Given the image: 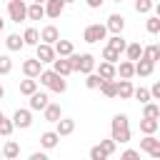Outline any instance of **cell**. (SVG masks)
<instances>
[{"instance_id":"6da1fadb","label":"cell","mask_w":160,"mask_h":160,"mask_svg":"<svg viewBox=\"0 0 160 160\" xmlns=\"http://www.w3.org/2000/svg\"><path fill=\"white\" fill-rule=\"evenodd\" d=\"M68 60H70L72 72H82V75H88V72L95 70V58H92L90 52H82V55L72 52V55H68Z\"/></svg>"},{"instance_id":"7a4b0ae2","label":"cell","mask_w":160,"mask_h":160,"mask_svg":"<svg viewBox=\"0 0 160 160\" xmlns=\"http://www.w3.org/2000/svg\"><path fill=\"white\" fill-rule=\"evenodd\" d=\"M38 78H40V85H45V88H48V90H52V92H65V90H68L65 78H62V75H58L55 70H42Z\"/></svg>"},{"instance_id":"3957f363","label":"cell","mask_w":160,"mask_h":160,"mask_svg":"<svg viewBox=\"0 0 160 160\" xmlns=\"http://www.w3.org/2000/svg\"><path fill=\"white\" fill-rule=\"evenodd\" d=\"M8 15H10L12 22L28 20V2H22V0H8Z\"/></svg>"},{"instance_id":"277c9868","label":"cell","mask_w":160,"mask_h":160,"mask_svg":"<svg viewBox=\"0 0 160 160\" xmlns=\"http://www.w3.org/2000/svg\"><path fill=\"white\" fill-rule=\"evenodd\" d=\"M108 38V30H105V25H100V22H92V25H88L85 28V32H82V40L85 42H100V40H105Z\"/></svg>"},{"instance_id":"5b68a950","label":"cell","mask_w":160,"mask_h":160,"mask_svg":"<svg viewBox=\"0 0 160 160\" xmlns=\"http://www.w3.org/2000/svg\"><path fill=\"white\" fill-rule=\"evenodd\" d=\"M32 125V110L30 108H18L12 112V128H20V130H28Z\"/></svg>"},{"instance_id":"8992f818","label":"cell","mask_w":160,"mask_h":160,"mask_svg":"<svg viewBox=\"0 0 160 160\" xmlns=\"http://www.w3.org/2000/svg\"><path fill=\"white\" fill-rule=\"evenodd\" d=\"M140 150H145L150 158L160 160V140H158L155 135H145V138L140 140Z\"/></svg>"},{"instance_id":"52a82bcc","label":"cell","mask_w":160,"mask_h":160,"mask_svg":"<svg viewBox=\"0 0 160 160\" xmlns=\"http://www.w3.org/2000/svg\"><path fill=\"white\" fill-rule=\"evenodd\" d=\"M105 30L112 32V35H122V30H125V18H122L120 12H112V15L108 18V22H105Z\"/></svg>"},{"instance_id":"ba28073f","label":"cell","mask_w":160,"mask_h":160,"mask_svg":"<svg viewBox=\"0 0 160 160\" xmlns=\"http://www.w3.org/2000/svg\"><path fill=\"white\" fill-rule=\"evenodd\" d=\"M35 58L45 65V62H52L58 55H55V50H52V45H48V42H38L35 45Z\"/></svg>"},{"instance_id":"9c48e42d","label":"cell","mask_w":160,"mask_h":160,"mask_svg":"<svg viewBox=\"0 0 160 160\" xmlns=\"http://www.w3.org/2000/svg\"><path fill=\"white\" fill-rule=\"evenodd\" d=\"M40 72H42V62H40L38 58L22 60V75H25V78H38Z\"/></svg>"},{"instance_id":"30bf717a","label":"cell","mask_w":160,"mask_h":160,"mask_svg":"<svg viewBox=\"0 0 160 160\" xmlns=\"http://www.w3.org/2000/svg\"><path fill=\"white\" fill-rule=\"evenodd\" d=\"M42 8H45V15L55 20V18H60V15H62L65 2H62V0H45V2H42Z\"/></svg>"},{"instance_id":"8fae6325","label":"cell","mask_w":160,"mask_h":160,"mask_svg":"<svg viewBox=\"0 0 160 160\" xmlns=\"http://www.w3.org/2000/svg\"><path fill=\"white\" fill-rule=\"evenodd\" d=\"M55 132H58L60 138L72 135V132H75V120H72V118H60V120L55 122Z\"/></svg>"},{"instance_id":"7c38bea8","label":"cell","mask_w":160,"mask_h":160,"mask_svg":"<svg viewBox=\"0 0 160 160\" xmlns=\"http://www.w3.org/2000/svg\"><path fill=\"white\" fill-rule=\"evenodd\" d=\"M52 50H55L58 58H68V55L75 52V48H72L70 40H55V42H52Z\"/></svg>"},{"instance_id":"4fadbf2b","label":"cell","mask_w":160,"mask_h":160,"mask_svg":"<svg viewBox=\"0 0 160 160\" xmlns=\"http://www.w3.org/2000/svg\"><path fill=\"white\" fill-rule=\"evenodd\" d=\"M132 65H135V75H140V78H148V75H152V70H155V62H150V60H145V58L135 60Z\"/></svg>"},{"instance_id":"5bb4252c","label":"cell","mask_w":160,"mask_h":160,"mask_svg":"<svg viewBox=\"0 0 160 160\" xmlns=\"http://www.w3.org/2000/svg\"><path fill=\"white\" fill-rule=\"evenodd\" d=\"M50 102V98H48V92H40V90H35L32 95H30V110H45V105Z\"/></svg>"},{"instance_id":"9a60e30c","label":"cell","mask_w":160,"mask_h":160,"mask_svg":"<svg viewBox=\"0 0 160 160\" xmlns=\"http://www.w3.org/2000/svg\"><path fill=\"white\" fill-rule=\"evenodd\" d=\"M42 115H45V120H48V122H58V120L62 118V108H60L58 102H48V105H45V110H42Z\"/></svg>"},{"instance_id":"2e32d148","label":"cell","mask_w":160,"mask_h":160,"mask_svg":"<svg viewBox=\"0 0 160 160\" xmlns=\"http://www.w3.org/2000/svg\"><path fill=\"white\" fill-rule=\"evenodd\" d=\"M55 40H60V32H58V28H55V25H45V28L40 30V42H48V45H52Z\"/></svg>"},{"instance_id":"e0dca14e","label":"cell","mask_w":160,"mask_h":160,"mask_svg":"<svg viewBox=\"0 0 160 160\" xmlns=\"http://www.w3.org/2000/svg\"><path fill=\"white\" fill-rule=\"evenodd\" d=\"M115 75H120V80H130L135 75V65L130 60H122L120 65H115Z\"/></svg>"},{"instance_id":"ac0fdd59","label":"cell","mask_w":160,"mask_h":160,"mask_svg":"<svg viewBox=\"0 0 160 160\" xmlns=\"http://www.w3.org/2000/svg\"><path fill=\"white\" fill-rule=\"evenodd\" d=\"M58 142H60V135H58L55 130H48V132H42V135H40V145H42L45 150L58 148Z\"/></svg>"},{"instance_id":"d6986e66","label":"cell","mask_w":160,"mask_h":160,"mask_svg":"<svg viewBox=\"0 0 160 160\" xmlns=\"http://www.w3.org/2000/svg\"><path fill=\"white\" fill-rule=\"evenodd\" d=\"M52 70H55L58 75H62V78H68V75L72 72V68H70V60H68V58H55V60H52Z\"/></svg>"},{"instance_id":"ffe728a7","label":"cell","mask_w":160,"mask_h":160,"mask_svg":"<svg viewBox=\"0 0 160 160\" xmlns=\"http://www.w3.org/2000/svg\"><path fill=\"white\" fill-rule=\"evenodd\" d=\"M115 85H118V98L120 100H130L132 98V82L130 80H115Z\"/></svg>"},{"instance_id":"44dd1931","label":"cell","mask_w":160,"mask_h":160,"mask_svg":"<svg viewBox=\"0 0 160 160\" xmlns=\"http://www.w3.org/2000/svg\"><path fill=\"white\" fill-rule=\"evenodd\" d=\"M0 152H2V158H5V160H15V158L20 155V145H18L15 140H8V142L2 145V150H0Z\"/></svg>"},{"instance_id":"7402d4cb","label":"cell","mask_w":160,"mask_h":160,"mask_svg":"<svg viewBox=\"0 0 160 160\" xmlns=\"http://www.w3.org/2000/svg\"><path fill=\"white\" fill-rule=\"evenodd\" d=\"M5 45H8V50H10V52H18V50H22V48H25L22 35H18V32H10V35H8V40H5Z\"/></svg>"},{"instance_id":"603a6c76","label":"cell","mask_w":160,"mask_h":160,"mask_svg":"<svg viewBox=\"0 0 160 160\" xmlns=\"http://www.w3.org/2000/svg\"><path fill=\"white\" fill-rule=\"evenodd\" d=\"M125 55H128L130 62L140 60V58H142V45H140V42H128V45H125Z\"/></svg>"},{"instance_id":"cb8c5ba5","label":"cell","mask_w":160,"mask_h":160,"mask_svg":"<svg viewBox=\"0 0 160 160\" xmlns=\"http://www.w3.org/2000/svg\"><path fill=\"white\" fill-rule=\"evenodd\" d=\"M158 128H160V122L152 120V118H142V120H140V132H142V135H155Z\"/></svg>"},{"instance_id":"d4e9b609","label":"cell","mask_w":160,"mask_h":160,"mask_svg":"<svg viewBox=\"0 0 160 160\" xmlns=\"http://www.w3.org/2000/svg\"><path fill=\"white\" fill-rule=\"evenodd\" d=\"M42 18H45L42 2H30L28 5V20H42Z\"/></svg>"},{"instance_id":"484cf974","label":"cell","mask_w":160,"mask_h":160,"mask_svg":"<svg viewBox=\"0 0 160 160\" xmlns=\"http://www.w3.org/2000/svg\"><path fill=\"white\" fill-rule=\"evenodd\" d=\"M98 75H100L102 80H115V65H112V62H105V60H102V62L98 65Z\"/></svg>"},{"instance_id":"4316f807","label":"cell","mask_w":160,"mask_h":160,"mask_svg":"<svg viewBox=\"0 0 160 160\" xmlns=\"http://www.w3.org/2000/svg\"><path fill=\"white\" fill-rule=\"evenodd\" d=\"M98 90H100L105 98H110V100H112V98H118V85H115V80H102Z\"/></svg>"},{"instance_id":"83f0119b","label":"cell","mask_w":160,"mask_h":160,"mask_svg":"<svg viewBox=\"0 0 160 160\" xmlns=\"http://www.w3.org/2000/svg\"><path fill=\"white\" fill-rule=\"evenodd\" d=\"M110 138L120 145V142H130V128H112L110 130Z\"/></svg>"},{"instance_id":"f1b7e54d","label":"cell","mask_w":160,"mask_h":160,"mask_svg":"<svg viewBox=\"0 0 160 160\" xmlns=\"http://www.w3.org/2000/svg\"><path fill=\"white\" fill-rule=\"evenodd\" d=\"M22 42H25V45H32V48H35V45L40 42V30H38V28H28V30L22 32Z\"/></svg>"},{"instance_id":"f546056e","label":"cell","mask_w":160,"mask_h":160,"mask_svg":"<svg viewBox=\"0 0 160 160\" xmlns=\"http://www.w3.org/2000/svg\"><path fill=\"white\" fill-rule=\"evenodd\" d=\"M35 90H38V80H35V78H25V80H20V95H28V98H30Z\"/></svg>"},{"instance_id":"4dcf8cb0","label":"cell","mask_w":160,"mask_h":160,"mask_svg":"<svg viewBox=\"0 0 160 160\" xmlns=\"http://www.w3.org/2000/svg\"><path fill=\"white\" fill-rule=\"evenodd\" d=\"M142 58L150 60V62H158V60H160V45H148V48H142Z\"/></svg>"},{"instance_id":"1f68e13d","label":"cell","mask_w":160,"mask_h":160,"mask_svg":"<svg viewBox=\"0 0 160 160\" xmlns=\"http://www.w3.org/2000/svg\"><path fill=\"white\" fill-rule=\"evenodd\" d=\"M142 118L158 120V118H160V105H158V102H145V105H142Z\"/></svg>"},{"instance_id":"d6a6232c","label":"cell","mask_w":160,"mask_h":160,"mask_svg":"<svg viewBox=\"0 0 160 160\" xmlns=\"http://www.w3.org/2000/svg\"><path fill=\"white\" fill-rule=\"evenodd\" d=\"M100 82H102V78H100L98 72H88V75H85V88H88V90H98Z\"/></svg>"},{"instance_id":"836d02e7","label":"cell","mask_w":160,"mask_h":160,"mask_svg":"<svg viewBox=\"0 0 160 160\" xmlns=\"http://www.w3.org/2000/svg\"><path fill=\"white\" fill-rule=\"evenodd\" d=\"M132 98H135V100H140V105H145V102H150V100H152L148 88H132Z\"/></svg>"},{"instance_id":"e575fe53","label":"cell","mask_w":160,"mask_h":160,"mask_svg":"<svg viewBox=\"0 0 160 160\" xmlns=\"http://www.w3.org/2000/svg\"><path fill=\"white\" fill-rule=\"evenodd\" d=\"M152 8H155V0H135V10H138L140 15L152 12Z\"/></svg>"},{"instance_id":"d590c367","label":"cell","mask_w":160,"mask_h":160,"mask_svg":"<svg viewBox=\"0 0 160 160\" xmlns=\"http://www.w3.org/2000/svg\"><path fill=\"white\" fill-rule=\"evenodd\" d=\"M145 28H148L150 35H158V32H160V15H150L148 22H145Z\"/></svg>"},{"instance_id":"8d00e7d4","label":"cell","mask_w":160,"mask_h":160,"mask_svg":"<svg viewBox=\"0 0 160 160\" xmlns=\"http://www.w3.org/2000/svg\"><path fill=\"white\" fill-rule=\"evenodd\" d=\"M125 40H122V35H112L110 40H108V48H112V50H118V52H125Z\"/></svg>"},{"instance_id":"74e56055","label":"cell","mask_w":160,"mask_h":160,"mask_svg":"<svg viewBox=\"0 0 160 160\" xmlns=\"http://www.w3.org/2000/svg\"><path fill=\"white\" fill-rule=\"evenodd\" d=\"M102 60H105V62H112V65H118V60H120V52L105 45V50H102Z\"/></svg>"},{"instance_id":"f35d334b","label":"cell","mask_w":160,"mask_h":160,"mask_svg":"<svg viewBox=\"0 0 160 160\" xmlns=\"http://www.w3.org/2000/svg\"><path fill=\"white\" fill-rule=\"evenodd\" d=\"M112 128H130L128 115H125V112H118V115L112 118V122H110V130H112Z\"/></svg>"},{"instance_id":"ab89813d","label":"cell","mask_w":160,"mask_h":160,"mask_svg":"<svg viewBox=\"0 0 160 160\" xmlns=\"http://www.w3.org/2000/svg\"><path fill=\"white\" fill-rule=\"evenodd\" d=\"M98 145H100V148H102V150H105V155H108V158H110V155H112V152H115V148H118V142H115V140H112V138H105V140H100V142H98Z\"/></svg>"},{"instance_id":"60d3db41","label":"cell","mask_w":160,"mask_h":160,"mask_svg":"<svg viewBox=\"0 0 160 160\" xmlns=\"http://www.w3.org/2000/svg\"><path fill=\"white\" fill-rule=\"evenodd\" d=\"M12 130H15V128H12V120L2 118V120H0V135H2V138H10V135H12Z\"/></svg>"},{"instance_id":"b9f144b4","label":"cell","mask_w":160,"mask_h":160,"mask_svg":"<svg viewBox=\"0 0 160 160\" xmlns=\"http://www.w3.org/2000/svg\"><path fill=\"white\" fill-rule=\"evenodd\" d=\"M12 70V60H10V55H0V75H8Z\"/></svg>"},{"instance_id":"7bdbcfd3","label":"cell","mask_w":160,"mask_h":160,"mask_svg":"<svg viewBox=\"0 0 160 160\" xmlns=\"http://www.w3.org/2000/svg\"><path fill=\"white\" fill-rule=\"evenodd\" d=\"M90 160H108V155H105V150L100 145H92L90 148Z\"/></svg>"},{"instance_id":"ee69618b","label":"cell","mask_w":160,"mask_h":160,"mask_svg":"<svg viewBox=\"0 0 160 160\" xmlns=\"http://www.w3.org/2000/svg\"><path fill=\"white\" fill-rule=\"evenodd\" d=\"M120 160H140V152H138V150H125V152L120 155Z\"/></svg>"},{"instance_id":"f6af8a7d","label":"cell","mask_w":160,"mask_h":160,"mask_svg":"<svg viewBox=\"0 0 160 160\" xmlns=\"http://www.w3.org/2000/svg\"><path fill=\"white\" fill-rule=\"evenodd\" d=\"M150 98H152V100H160V82H155V85L150 88Z\"/></svg>"},{"instance_id":"bcb514c9","label":"cell","mask_w":160,"mask_h":160,"mask_svg":"<svg viewBox=\"0 0 160 160\" xmlns=\"http://www.w3.org/2000/svg\"><path fill=\"white\" fill-rule=\"evenodd\" d=\"M28 160H50V158H48L45 152H40V150H38V152H32V155H30Z\"/></svg>"},{"instance_id":"7dc6e473","label":"cell","mask_w":160,"mask_h":160,"mask_svg":"<svg viewBox=\"0 0 160 160\" xmlns=\"http://www.w3.org/2000/svg\"><path fill=\"white\" fill-rule=\"evenodd\" d=\"M85 2H88V8H92V10H98V8H100V5L105 2V0H85Z\"/></svg>"},{"instance_id":"c3c4849f","label":"cell","mask_w":160,"mask_h":160,"mask_svg":"<svg viewBox=\"0 0 160 160\" xmlns=\"http://www.w3.org/2000/svg\"><path fill=\"white\" fill-rule=\"evenodd\" d=\"M2 30H5V20L0 18V32H2Z\"/></svg>"},{"instance_id":"681fc988","label":"cell","mask_w":160,"mask_h":160,"mask_svg":"<svg viewBox=\"0 0 160 160\" xmlns=\"http://www.w3.org/2000/svg\"><path fill=\"white\" fill-rule=\"evenodd\" d=\"M2 98H5V88L0 85V100H2Z\"/></svg>"},{"instance_id":"f907efd6","label":"cell","mask_w":160,"mask_h":160,"mask_svg":"<svg viewBox=\"0 0 160 160\" xmlns=\"http://www.w3.org/2000/svg\"><path fill=\"white\" fill-rule=\"evenodd\" d=\"M62 2H65V5H70V2H75V0H62Z\"/></svg>"},{"instance_id":"816d5d0a","label":"cell","mask_w":160,"mask_h":160,"mask_svg":"<svg viewBox=\"0 0 160 160\" xmlns=\"http://www.w3.org/2000/svg\"><path fill=\"white\" fill-rule=\"evenodd\" d=\"M2 118H5V112H2V110H0V120H2Z\"/></svg>"},{"instance_id":"f5cc1de1","label":"cell","mask_w":160,"mask_h":160,"mask_svg":"<svg viewBox=\"0 0 160 160\" xmlns=\"http://www.w3.org/2000/svg\"><path fill=\"white\" fill-rule=\"evenodd\" d=\"M30 2H45V0H30Z\"/></svg>"},{"instance_id":"db71d44e","label":"cell","mask_w":160,"mask_h":160,"mask_svg":"<svg viewBox=\"0 0 160 160\" xmlns=\"http://www.w3.org/2000/svg\"><path fill=\"white\" fill-rule=\"evenodd\" d=\"M112 2H122V0H112Z\"/></svg>"},{"instance_id":"11a10c76","label":"cell","mask_w":160,"mask_h":160,"mask_svg":"<svg viewBox=\"0 0 160 160\" xmlns=\"http://www.w3.org/2000/svg\"><path fill=\"white\" fill-rule=\"evenodd\" d=\"M0 160H2V152H0Z\"/></svg>"},{"instance_id":"9f6ffc18","label":"cell","mask_w":160,"mask_h":160,"mask_svg":"<svg viewBox=\"0 0 160 160\" xmlns=\"http://www.w3.org/2000/svg\"><path fill=\"white\" fill-rule=\"evenodd\" d=\"M22 2H28V0H22Z\"/></svg>"},{"instance_id":"6f0895ef","label":"cell","mask_w":160,"mask_h":160,"mask_svg":"<svg viewBox=\"0 0 160 160\" xmlns=\"http://www.w3.org/2000/svg\"><path fill=\"white\" fill-rule=\"evenodd\" d=\"M150 160H155V158H150Z\"/></svg>"}]
</instances>
